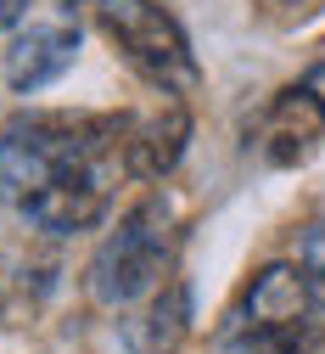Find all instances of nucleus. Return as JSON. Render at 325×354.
<instances>
[{"label": "nucleus", "mask_w": 325, "mask_h": 354, "mask_svg": "<svg viewBox=\"0 0 325 354\" xmlns=\"http://www.w3.org/2000/svg\"><path fill=\"white\" fill-rule=\"evenodd\" d=\"M168 242H174V214L163 197L135 203L118 231L96 248L90 259V298L101 309H129L141 304L157 281H163V264H168Z\"/></svg>", "instance_id": "obj_1"}, {"label": "nucleus", "mask_w": 325, "mask_h": 354, "mask_svg": "<svg viewBox=\"0 0 325 354\" xmlns=\"http://www.w3.org/2000/svg\"><path fill=\"white\" fill-rule=\"evenodd\" d=\"M79 62V28L73 23H34L6 46V84L17 96H34L57 84Z\"/></svg>", "instance_id": "obj_5"}, {"label": "nucleus", "mask_w": 325, "mask_h": 354, "mask_svg": "<svg viewBox=\"0 0 325 354\" xmlns=\"http://www.w3.org/2000/svg\"><path fill=\"white\" fill-rule=\"evenodd\" d=\"M230 354H325V343L297 321V326H242L230 337Z\"/></svg>", "instance_id": "obj_8"}, {"label": "nucleus", "mask_w": 325, "mask_h": 354, "mask_svg": "<svg viewBox=\"0 0 325 354\" xmlns=\"http://www.w3.org/2000/svg\"><path fill=\"white\" fill-rule=\"evenodd\" d=\"M308 309H314V298H308V281H303V264H264L247 287L242 321L247 326H297Z\"/></svg>", "instance_id": "obj_7"}, {"label": "nucleus", "mask_w": 325, "mask_h": 354, "mask_svg": "<svg viewBox=\"0 0 325 354\" xmlns=\"http://www.w3.org/2000/svg\"><path fill=\"white\" fill-rule=\"evenodd\" d=\"M325 141V107L319 96L308 91V84H292V91H281L264 118H258V147L275 169H292V163H308Z\"/></svg>", "instance_id": "obj_4"}, {"label": "nucleus", "mask_w": 325, "mask_h": 354, "mask_svg": "<svg viewBox=\"0 0 325 354\" xmlns=\"http://www.w3.org/2000/svg\"><path fill=\"white\" fill-rule=\"evenodd\" d=\"M303 84H308V91L319 96V107H325V57H319V62H314V68L303 73Z\"/></svg>", "instance_id": "obj_11"}, {"label": "nucleus", "mask_w": 325, "mask_h": 354, "mask_svg": "<svg viewBox=\"0 0 325 354\" xmlns=\"http://www.w3.org/2000/svg\"><path fill=\"white\" fill-rule=\"evenodd\" d=\"M191 332V287L185 281H157L141 304H129L124 321V348L129 354H174Z\"/></svg>", "instance_id": "obj_6"}, {"label": "nucleus", "mask_w": 325, "mask_h": 354, "mask_svg": "<svg viewBox=\"0 0 325 354\" xmlns=\"http://www.w3.org/2000/svg\"><path fill=\"white\" fill-rule=\"evenodd\" d=\"M185 141H191V113L168 91L146 113L118 118V158H124V174H135V180H163L185 158Z\"/></svg>", "instance_id": "obj_3"}, {"label": "nucleus", "mask_w": 325, "mask_h": 354, "mask_svg": "<svg viewBox=\"0 0 325 354\" xmlns=\"http://www.w3.org/2000/svg\"><path fill=\"white\" fill-rule=\"evenodd\" d=\"M303 281H308L314 309H325V225L303 236Z\"/></svg>", "instance_id": "obj_9"}, {"label": "nucleus", "mask_w": 325, "mask_h": 354, "mask_svg": "<svg viewBox=\"0 0 325 354\" xmlns=\"http://www.w3.org/2000/svg\"><path fill=\"white\" fill-rule=\"evenodd\" d=\"M96 23L146 84H157L168 96L197 91V79H202L197 51L185 39V28L174 23V12H163L157 0H96Z\"/></svg>", "instance_id": "obj_2"}, {"label": "nucleus", "mask_w": 325, "mask_h": 354, "mask_svg": "<svg viewBox=\"0 0 325 354\" xmlns=\"http://www.w3.org/2000/svg\"><path fill=\"white\" fill-rule=\"evenodd\" d=\"M28 12V0H0V28H17Z\"/></svg>", "instance_id": "obj_10"}]
</instances>
